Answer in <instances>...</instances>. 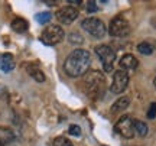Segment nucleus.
Masks as SVG:
<instances>
[{"label":"nucleus","instance_id":"obj_21","mask_svg":"<svg viewBox=\"0 0 156 146\" xmlns=\"http://www.w3.org/2000/svg\"><path fill=\"white\" fill-rule=\"evenodd\" d=\"M147 117L149 119H155L156 117V103H152L149 110H147Z\"/></svg>","mask_w":156,"mask_h":146},{"label":"nucleus","instance_id":"obj_13","mask_svg":"<svg viewBox=\"0 0 156 146\" xmlns=\"http://www.w3.org/2000/svg\"><path fill=\"white\" fill-rule=\"evenodd\" d=\"M129 104H130V97L123 96V97H120V98H117V100L113 103V106L110 110H112L113 113L122 112V110H126V109H127Z\"/></svg>","mask_w":156,"mask_h":146},{"label":"nucleus","instance_id":"obj_2","mask_svg":"<svg viewBox=\"0 0 156 146\" xmlns=\"http://www.w3.org/2000/svg\"><path fill=\"white\" fill-rule=\"evenodd\" d=\"M84 85H85L87 96L97 100V98H100L103 96V91H104V87H106V78L98 71H91V73L85 75Z\"/></svg>","mask_w":156,"mask_h":146},{"label":"nucleus","instance_id":"obj_26","mask_svg":"<svg viewBox=\"0 0 156 146\" xmlns=\"http://www.w3.org/2000/svg\"><path fill=\"white\" fill-rule=\"evenodd\" d=\"M103 146H104V145H103Z\"/></svg>","mask_w":156,"mask_h":146},{"label":"nucleus","instance_id":"obj_16","mask_svg":"<svg viewBox=\"0 0 156 146\" xmlns=\"http://www.w3.org/2000/svg\"><path fill=\"white\" fill-rule=\"evenodd\" d=\"M137 51H139L142 55H152L155 52V46L152 45L151 42L145 41V42H142V44L137 45Z\"/></svg>","mask_w":156,"mask_h":146},{"label":"nucleus","instance_id":"obj_24","mask_svg":"<svg viewBox=\"0 0 156 146\" xmlns=\"http://www.w3.org/2000/svg\"><path fill=\"white\" fill-rule=\"evenodd\" d=\"M153 85H155V88H156V77H155V80H153Z\"/></svg>","mask_w":156,"mask_h":146},{"label":"nucleus","instance_id":"obj_18","mask_svg":"<svg viewBox=\"0 0 156 146\" xmlns=\"http://www.w3.org/2000/svg\"><path fill=\"white\" fill-rule=\"evenodd\" d=\"M36 22L41 23V25H45V23H48L52 19V15H51V12H41L36 15Z\"/></svg>","mask_w":156,"mask_h":146},{"label":"nucleus","instance_id":"obj_15","mask_svg":"<svg viewBox=\"0 0 156 146\" xmlns=\"http://www.w3.org/2000/svg\"><path fill=\"white\" fill-rule=\"evenodd\" d=\"M29 28L28 22L23 19V17H16L13 22H12V29L15 30V32H19V34H22V32H26Z\"/></svg>","mask_w":156,"mask_h":146},{"label":"nucleus","instance_id":"obj_25","mask_svg":"<svg viewBox=\"0 0 156 146\" xmlns=\"http://www.w3.org/2000/svg\"><path fill=\"white\" fill-rule=\"evenodd\" d=\"M0 59H2V55H0Z\"/></svg>","mask_w":156,"mask_h":146},{"label":"nucleus","instance_id":"obj_10","mask_svg":"<svg viewBox=\"0 0 156 146\" xmlns=\"http://www.w3.org/2000/svg\"><path fill=\"white\" fill-rule=\"evenodd\" d=\"M120 67H122L123 71H133V69H136L137 68V65H139V61H137V58L134 55H132V54H126V55H123L122 58H120Z\"/></svg>","mask_w":156,"mask_h":146},{"label":"nucleus","instance_id":"obj_5","mask_svg":"<svg viewBox=\"0 0 156 146\" xmlns=\"http://www.w3.org/2000/svg\"><path fill=\"white\" fill-rule=\"evenodd\" d=\"M64 36H65L64 29L59 25H51L41 34V41L45 45H56L64 39Z\"/></svg>","mask_w":156,"mask_h":146},{"label":"nucleus","instance_id":"obj_3","mask_svg":"<svg viewBox=\"0 0 156 146\" xmlns=\"http://www.w3.org/2000/svg\"><path fill=\"white\" fill-rule=\"evenodd\" d=\"M81 28L87 34H90L91 36H94L97 39H101L107 32L104 22L100 20V19H97V17H87V19H84L83 23H81Z\"/></svg>","mask_w":156,"mask_h":146},{"label":"nucleus","instance_id":"obj_4","mask_svg":"<svg viewBox=\"0 0 156 146\" xmlns=\"http://www.w3.org/2000/svg\"><path fill=\"white\" fill-rule=\"evenodd\" d=\"M95 54L98 55L103 68L106 73H112L113 67H114V61H116V52L112 49L108 45H98L95 46Z\"/></svg>","mask_w":156,"mask_h":146},{"label":"nucleus","instance_id":"obj_20","mask_svg":"<svg viewBox=\"0 0 156 146\" xmlns=\"http://www.w3.org/2000/svg\"><path fill=\"white\" fill-rule=\"evenodd\" d=\"M83 41H84L83 36L78 34H73L69 36V42H71V44H83Z\"/></svg>","mask_w":156,"mask_h":146},{"label":"nucleus","instance_id":"obj_11","mask_svg":"<svg viewBox=\"0 0 156 146\" xmlns=\"http://www.w3.org/2000/svg\"><path fill=\"white\" fill-rule=\"evenodd\" d=\"M26 71H28L29 75H30L35 81H38V83H44L45 81V74L38 65H35V64H28V65H26Z\"/></svg>","mask_w":156,"mask_h":146},{"label":"nucleus","instance_id":"obj_9","mask_svg":"<svg viewBox=\"0 0 156 146\" xmlns=\"http://www.w3.org/2000/svg\"><path fill=\"white\" fill-rule=\"evenodd\" d=\"M80 15L77 7H73V6H65V7H61L59 10L55 13V17L58 19V22L62 23V25H71V23L75 20Z\"/></svg>","mask_w":156,"mask_h":146},{"label":"nucleus","instance_id":"obj_19","mask_svg":"<svg viewBox=\"0 0 156 146\" xmlns=\"http://www.w3.org/2000/svg\"><path fill=\"white\" fill-rule=\"evenodd\" d=\"M68 133H69L71 136H77V137H80V136H81V127L77 126V124H71L69 129H68Z\"/></svg>","mask_w":156,"mask_h":146},{"label":"nucleus","instance_id":"obj_12","mask_svg":"<svg viewBox=\"0 0 156 146\" xmlns=\"http://www.w3.org/2000/svg\"><path fill=\"white\" fill-rule=\"evenodd\" d=\"M15 59H13V56L12 54H3L2 55V59H0V68H2V71L3 73H10L12 69L15 68Z\"/></svg>","mask_w":156,"mask_h":146},{"label":"nucleus","instance_id":"obj_6","mask_svg":"<svg viewBox=\"0 0 156 146\" xmlns=\"http://www.w3.org/2000/svg\"><path fill=\"white\" fill-rule=\"evenodd\" d=\"M108 34L114 38H124L130 34V25L124 17L117 16L108 25Z\"/></svg>","mask_w":156,"mask_h":146},{"label":"nucleus","instance_id":"obj_14","mask_svg":"<svg viewBox=\"0 0 156 146\" xmlns=\"http://www.w3.org/2000/svg\"><path fill=\"white\" fill-rule=\"evenodd\" d=\"M133 129H134V133L137 136H140V137H146L147 133H149L147 124L145 122H142V120H137V119L133 120Z\"/></svg>","mask_w":156,"mask_h":146},{"label":"nucleus","instance_id":"obj_1","mask_svg":"<svg viewBox=\"0 0 156 146\" xmlns=\"http://www.w3.org/2000/svg\"><path fill=\"white\" fill-rule=\"evenodd\" d=\"M91 64V55L85 49H74L64 62V71L68 77L77 78L88 71Z\"/></svg>","mask_w":156,"mask_h":146},{"label":"nucleus","instance_id":"obj_23","mask_svg":"<svg viewBox=\"0 0 156 146\" xmlns=\"http://www.w3.org/2000/svg\"><path fill=\"white\" fill-rule=\"evenodd\" d=\"M0 146H5V141H0Z\"/></svg>","mask_w":156,"mask_h":146},{"label":"nucleus","instance_id":"obj_7","mask_svg":"<svg viewBox=\"0 0 156 146\" xmlns=\"http://www.w3.org/2000/svg\"><path fill=\"white\" fill-rule=\"evenodd\" d=\"M114 130H116V133H119L124 139H133L134 135H136L133 129V119L127 114L122 116L114 126Z\"/></svg>","mask_w":156,"mask_h":146},{"label":"nucleus","instance_id":"obj_22","mask_svg":"<svg viewBox=\"0 0 156 146\" xmlns=\"http://www.w3.org/2000/svg\"><path fill=\"white\" fill-rule=\"evenodd\" d=\"M98 10V6H97V3L95 2H88L87 3V12L88 13H94V12Z\"/></svg>","mask_w":156,"mask_h":146},{"label":"nucleus","instance_id":"obj_8","mask_svg":"<svg viewBox=\"0 0 156 146\" xmlns=\"http://www.w3.org/2000/svg\"><path fill=\"white\" fill-rule=\"evenodd\" d=\"M129 85V74L123 69H117L114 75H113V83H112V87L110 90L112 93L114 94H122L123 91L127 88Z\"/></svg>","mask_w":156,"mask_h":146},{"label":"nucleus","instance_id":"obj_17","mask_svg":"<svg viewBox=\"0 0 156 146\" xmlns=\"http://www.w3.org/2000/svg\"><path fill=\"white\" fill-rule=\"evenodd\" d=\"M52 146H74V143L68 137H65V136H58V137L54 139Z\"/></svg>","mask_w":156,"mask_h":146}]
</instances>
